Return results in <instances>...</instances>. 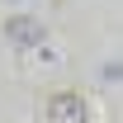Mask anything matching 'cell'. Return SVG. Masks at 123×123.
Instances as JSON below:
<instances>
[{"mask_svg":"<svg viewBox=\"0 0 123 123\" xmlns=\"http://www.w3.org/2000/svg\"><path fill=\"white\" fill-rule=\"evenodd\" d=\"M47 118H52V123H90V118H85V99L71 95V90H62V95L47 99Z\"/></svg>","mask_w":123,"mask_h":123,"instance_id":"obj_1","label":"cell"},{"mask_svg":"<svg viewBox=\"0 0 123 123\" xmlns=\"http://www.w3.org/2000/svg\"><path fill=\"white\" fill-rule=\"evenodd\" d=\"M5 38H10L14 47H38L47 33H43V24H38V19H29V14H14V19H5Z\"/></svg>","mask_w":123,"mask_h":123,"instance_id":"obj_2","label":"cell"}]
</instances>
